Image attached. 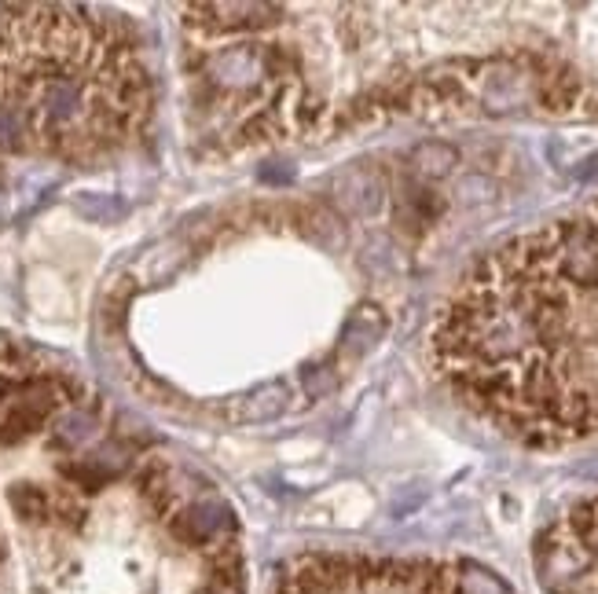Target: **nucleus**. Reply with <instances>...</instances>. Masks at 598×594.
Listing matches in <instances>:
<instances>
[{"label":"nucleus","instance_id":"nucleus-1","mask_svg":"<svg viewBox=\"0 0 598 594\" xmlns=\"http://www.w3.org/2000/svg\"><path fill=\"white\" fill-rule=\"evenodd\" d=\"M41 448L48 473L0 481V594H246L217 484L107 429L78 374H63Z\"/></svg>","mask_w":598,"mask_h":594},{"label":"nucleus","instance_id":"nucleus-2","mask_svg":"<svg viewBox=\"0 0 598 594\" xmlns=\"http://www.w3.org/2000/svg\"><path fill=\"white\" fill-rule=\"evenodd\" d=\"M430 360L521 444L598 440V202L477 261L437 312Z\"/></svg>","mask_w":598,"mask_h":594},{"label":"nucleus","instance_id":"nucleus-3","mask_svg":"<svg viewBox=\"0 0 598 594\" xmlns=\"http://www.w3.org/2000/svg\"><path fill=\"white\" fill-rule=\"evenodd\" d=\"M151 77L129 22L92 8H0V158L92 165L144 136Z\"/></svg>","mask_w":598,"mask_h":594},{"label":"nucleus","instance_id":"nucleus-4","mask_svg":"<svg viewBox=\"0 0 598 594\" xmlns=\"http://www.w3.org/2000/svg\"><path fill=\"white\" fill-rule=\"evenodd\" d=\"M272 594H510V587L474 561L320 550L290 561Z\"/></svg>","mask_w":598,"mask_h":594},{"label":"nucleus","instance_id":"nucleus-5","mask_svg":"<svg viewBox=\"0 0 598 594\" xmlns=\"http://www.w3.org/2000/svg\"><path fill=\"white\" fill-rule=\"evenodd\" d=\"M543 594H598V495L565 510L536 539Z\"/></svg>","mask_w":598,"mask_h":594},{"label":"nucleus","instance_id":"nucleus-6","mask_svg":"<svg viewBox=\"0 0 598 594\" xmlns=\"http://www.w3.org/2000/svg\"><path fill=\"white\" fill-rule=\"evenodd\" d=\"M290 407V385L287 382H272L261 385V389H250V393L235 396L221 407L224 422L232 426H257V422H272Z\"/></svg>","mask_w":598,"mask_h":594},{"label":"nucleus","instance_id":"nucleus-7","mask_svg":"<svg viewBox=\"0 0 598 594\" xmlns=\"http://www.w3.org/2000/svg\"><path fill=\"white\" fill-rule=\"evenodd\" d=\"M382 195H386V184L378 180L375 169H353V173L342 180V202L353 213L367 217V213H375L382 206Z\"/></svg>","mask_w":598,"mask_h":594},{"label":"nucleus","instance_id":"nucleus-8","mask_svg":"<svg viewBox=\"0 0 598 594\" xmlns=\"http://www.w3.org/2000/svg\"><path fill=\"white\" fill-rule=\"evenodd\" d=\"M411 165H415V173L426 176V180H441V176H448L455 165H459V151H455L452 143H441V140L419 143V147L411 151Z\"/></svg>","mask_w":598,"mask_h":594},{"label":"nucleus","instance_id":"nucleus-9","mask_svg":"<svg viewBox=\"0 0 598 594\" xmlns=\"http://www.w3.org/2000/svg\"><path fill=\"white\" fill-rule=\"evenodd\" d=\"M580 176H584V180H595V176H598V154H595V158H587L584 169H580Z\"/></svg>","mask_w":598,"mask_h":594}]
</instances>
